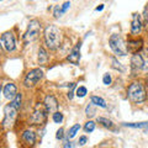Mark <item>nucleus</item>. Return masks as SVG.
Listing matches in <instances>:
<instances>
[{
  "label": "nucleus",
  "instance_id": "19",
  "mask_svg": "<svg viewBox=\"0 0 148 148\" xmlns=\"http://www.w3.org/2000/svg\"><path fill=\"white\" fill-rule=\"evenodd\" d=\"M98 122H99L103 127H105V128L114 130V122L111 121V120H109L108 117H103V116H100V117H98Z\"/></svg>",
  "mask_w": 148,
  "mask_h": 148
},
{
  "label": "nucleus",
  "instance_id": "30",
  "mask_svg": "<svg viewBox=\"0 0 148 148\" xmlns=\"http://www.w3.org/2000/svg\"><path fill=\"white\" fill-rule=\"evenodd\" d=\"M69 8H71V1H66V3H64L63 5H62V11H63V14L66 12Z\"/></svg>",
  "mask_w": 148,
  "mask_h": 148
},
{
  "label": "nucleus",
  "instance_id": "5",
  "mask_svg": "<svg viewBox=\"0 0 148 148\" xmlns=\"http://www.w3.org/2000/svg\"><path fill=\"white\" fill-rule=\"evenodd\" d=\"M43 78V71L40 68H34L26 74L24 79V86L25 88H34L42 80Z\"/></svg>",
  "mask_w": 148,
  "mask_h": 148
},
{
  "label": "nucleus",
  "instance_id": "28",
  "mask_svg": "<svg viewBox=\"0 0 148 148\" xmlns=\"http://www.w3.org/2000/svg\"><path fill=\"white\" fill-rule=\"evenodd\" d=\"M111 82H112V79H111V75H110L109 73H105L104 77H103V83H104L105 85H110Z\"/></svg>",
  "mask_w": 148,
  "mask_h": 148
},
{
  "label": "nucleus",
  "instance_id": "8",
  "mask_svg": "<svg viewBox=\"0 0 148 148\" xmlns=\"http://www.w3.org/2000/svg\"><path fill=\"white\" fill-rule=\"evenodd\" d=\"M47 111L46 109H41V108H36L34 110V112H32L31 117L29 120V123L31 125H43L46 122V120H47Z\"/></svg>",
  "mask_w": 148,
  "mask_h": 148
},
{
  "label": "nucleus",
  "instance_id": "34",
  "mask_svg": "<svg viewBox=\"0 0 148 148\" xmlns=\"http://www.w3.org/2000/svg\"><path fill=\"white\" fill-rule=\"evenodd\" d=\"M143 17H145V21L148 22V5L145 8V11H143Z\"/></svg>",
  "mask_w": 148,
  "mask_h": 148
},
{
  "label": "nucleus",
  "instance_id": "9",
  "mask_svg": "<svg viewBox=\"0 0 148 148\" xmlns=\"http://www.w3.org/2000/svg\"><path fill=\"white\" fill-rule=\"evenodd\" d=\"M130 63H131V71H132V73L136 75V73L142 72V68H143V66H145V59H143L142 54L133 53Z\"/></svg>",
  "mask_w": 148,
  "mask_h": 148
},
{
  "label": "nucleus",
  "instance_id": "1",
  "mask_svg": "<svg viewBox=\"0 0 148 148\" xmlns=\"http://www.w3.org/2000/svg\"><path fill=\"white\" fill-rule=\"evenodd\" d=\"M46 47L51 51H57L62 46V31L56 25H47L43 31Z\"/></svg>",
  "mask_w": 148,
  "mask_h": 148
},
{
  "label": "nucleus",
  "instance_id": "3",
  "mask_svg": "<svg viewBox=\"0 0 148 148\" xmlns=\"http://www.w3.org/2000/svg\"><path fill=\"white\" fill-rule=\"evenodd\" d=\"M109 45H110L111 51L116 56H119V57H125V56L128 53L127 42L123 40V37L119 34H114L110 36Z\"/></svg>",
  "mask_w": 148,
  "mask_h": 148
},
{
  "label": "nucleus",
  "instance_id": "10",
  "mask_svg": "<svg viewBox=\"0 0 148 148\" xmlns=\"http://www.w3.org/2000/svg\"><path fill=\"white\" fill-rule=\"evenodd\" d=\"M142 27H143V24H142V20H141V15L140 14L135 12L132 15V21H131V32L132 36H138L141 34L142 31Z\"/></svg>",
  "mask_w": 148,
  "mask_h": 148
},
{
  "label": "nucleus",
  "instance_id": "23",
  "mask_svg": "<svg viewBox=\"0 0 148 148\" xmlns=\"http://www.w3.org/2000/svg\"><path fill=\"white\" fill-rule=\"evenodd\" d=\"M21 103H22V95H21V92L20 94H17L15 98H14V100H11V105L14 106V108H16L17 110H20L21 108Z\"/></svg>",
  "mask_w": 148,
  "mask_h": 148
},
{
  "label": "nucleus",
  "instance_id": "11",
  "mask_svg": "<svg viewBox=\"0 0 148 148\" xmlns=\"http://www.w3.org/2000/svg\"><path fill=\"white\" fill-rule=\"evenodd\" d=\"M45 109L48 114H54L58 111V101L54 98V95H46L45 101H43Z\"/></svg>",
  "mask_w": 148,
  "mask_h": 148
},
{
  "label": "nucleus",
  "instance_id": "27",
  "mask_svg": "<svg viewBox=\"0 0 148 148\" xmlns=\"http://www.w3.org/2000/svg\"><path fill=\"white\" fill-rule=\"evenodd\" d=\"M62 14H63L62 6L56 5V6H54V10H53V17H54V18H59V17L62 16Z\"/></svg>",
  "mask_w": 148,
  "mask_h": 148
},
{
  "label": "nucleus",
  "instance_id": "29",
  "mask_svg": "<svg viewBox=\"0 0 148 148\" xmlns=\"http://www.w3.org/2000/svg\"><path fill=\"white\" fill-rule=\"evenodd\" d=\"M63 136H64V128H59L58 131H57V135H56V138H57V140H62L63 138Z\"/></svg>",
  "mask_w": 148,
  "mask_h": 148
},
{
  "label": "nucleus",
  "instance_id": "38",
  "mask_svg": "<svg viewBox=\"0 0 148 148\" xmlns=\"http://www.w3.org/2000/svg\"><path fill=\"white\" fill-rule=\"evenodd\" d=\"M147 92H148V80H147Z\"/></svg>",
  "mask_w": 148,
  "mask_h": 148
},
{
  "label": "nucleus",
  "instance_id": "24",
  "mask_svg": "<svg viewBox=\"0 0 148 148\" xmlns=\"http://www.w3.org/2000/svg\"><path fill=\"white\" fill-rule=\"evenodd\" d=\"M95 126H96V123L94 121H91V120H89V121H86L84 125V131L86 133H91L95 130Z\"/></svg>",
  "mask_w": 148,
  "mask_h": 148
},
{
  "label": "nucleus",
  "instance_id": "39",
  "mask_svg": "<svg viewBox=\"0 0 148 148\" xmlns=\"http://www.w3.org/2000/svg\"><path fill=\"white\" fill-rule=\"evenodd\" d=\"M1 1H3V0H1Z\"/></svg>",
  "mask_w": 148,
  "mask_h": 148
},
{
  "label": "nucleus",
  "instance_id": "13",
  "mask_svg": "<svg viewBox=\"0 0 148 148\" xmlns=\"http://www.w3.org/2000/svg\"><path fill=\"white\" fill-rule=\"evenodd\" d=\"M3 94L5 96V99L8 100H14V98L18 94L17 92V86L14 84V83H8V84L4 85L3 88Z\"/></svg>",
  "mask_w": 148,
  "mask_h": 148
},
{
  "label": "nucleus",
  "instance_id": "17",
  "mask_svg": "<svg viewBox=\"0 0 148 148\" xmlns=\"http://www.w3.org/2000/svg\"><path fill=\"white\" fill-rule=\"evenodd\" d=\"M122 126L125 127H130V128H147L148 127V121H143V122H125L122 123Z\"/></svg>",
  "mask_w": 148,
  "mask_h": 148
},
{
  "label": "nucleus",
  "instance_id": "35",
  "mask_svg": "<svg viewBox=\"0 0 148 148\" xmlns=\"http://www.w3.org/2000/svg\"><path fill=\"white\" fill-rule=\"evenodd\" d=\"M73 95H74V91H73V90H69V91H68V94H67L68 99H69V100H72V99H73Z\"/></svg>",
  "mask_w": 148,
  "mask_h": 148
},
{
  "label": "nucleus",
  "instance_id": "31",
  "mask_svg": "<svg viewBox=\"0 0 148 148\" xmlns=\"http://www.w3.org/2000/svg\"><path fill=\"white\" fill-rule=\"evenodd\" d=\"M63 148H74V143L71 141V140H68L66 143H64V146Z\"/></svg>",
  "mask_w": 148,
  "mask_h": 148
},
{
  "label": "nucleus",
  "instance_id": "16",
  "mask_svg": "<svg viewBox=\"0 0 148 148\" xmlns=\"http://www.w3.org/2000/svg\"><path fill=\"white\" fill-rule=\"evenodd\" d=\"M91 103L94 104L95 106H99V108H103V109H106L108 108V104H106V101L101 98V96H98V95H92L91 98Z\"/></svg>",
  "mask_w": 148,
  "mask_h": 148
},
{
  "label": "nucleus",
  "instance_id": "33",
  "mask_svg": "<svg viewBox=\"0 0 148 148\" xmlns=\"http://www.w3.org/2000/svg\"><path fill=\"white\" fill-rule=\"evenodd\" d=\"M86 141H88V138H86L85 136H82V137L79 138V142H78V143H79V146H84L85 143H86Z\"/></svg>",
  "mask_w": 148,
  "mask_h": 148
},
{
  "label": "nucleus",
  "instance_id": "20",
  "mask_svg": "<svg viewBox=\"0 0 148 148\" xmlns=\"http://www.w3.org/2000/svg\"><path fill=\"white\" fill-rule=\"evenodd\" d=\"M48 62V53L43 47H40L38 49V63L40 64H45Z\"/></svg>",
  "mask_w": 148,
  "mask_h": 148
},
{
  "label": "nucleus",
  "instance_id": "15",
  "mask_svg": "<svg viewBox=\"0 0 148 148\" xmlns=\"http://www.w3.org/2000/svg\"><path fill=\"white\" fill-rule=\"evenodd\" d=\"M143 47V41L141 38H131L127 42V48L128 52L132 53H138V51Z\"/></svg>",
  "mask_w": 148,
  "mask_h": 148
},
{
  "label": "nucleus",
  "instance_id": "32",
  "mask_svg": "<svg viewBox=\"0 0 148 148\" xmlns=\"http://www.w3.org/2000/svg\"><path fill=\"white\" fill-rule=\"evenodd\" d=\"M142 73L145 74V75H148V61L145 62V66L142 68Z\"/></svg>",
  "mask_w": 148,
  "mask_h": 148
},
{
  "label": "nucleus",
  "instance_id": "6",
  "mask_svg": "<svg viewBox=\"0 0 148 148\" xmlns=\"http://www.w3.org/2000/svg\"><path fill=\"white\" fill-rule=\"evenodd\" d=\"M0 43L1 47L6 51V52H12L16 47V40H15V35L11 31H6L4 32L0 37Z\"/></svg>",
  "mask_w": 148,
  "mask_h": 148
},
{
  "label": "nucleus",
  "instance_id": "36",
  "mask_svg": "<svg viewBox=\"0 0 148 148\" xmlns=\"http://www.w3.org/2000/svg\"><path fill=\"white\" fill-rule=\"evenodd\" d=\"M104 10V4H100L99 6L95 8V11H103Z\"/></svg>",
  "mask_w": 148,
  "mask_h": 148
},
{
  "label": "nucleus",
  "instance_id": "18",
  "mask_svg": "<svg viewBox=\"0 0 148 148\" xmlns=\"http://www.w3.org/2000/svg\"><path fill=\"white\" fill-rule=\"evenodd\" d=\"M111 67H112L114 69H116V71H119L120 73L126 72V68L122 66V63L120 62L116 57H111Z\"/></svg>",
  "mask_w": 148,
  "mask_h": 148
},
{
  "label": "nucleus",
  "instance_id": "14",
  "mask_svg": "<svg viewBox=\"0 0 148 148\" xmlns=\"http://www.w3.org/2000/svg\"><path fill=\"white\" fill-rule=\"evenodd\" d=\"M21 141L25 143L26 146H34L36 142V133L32 130H25L21 135Z\"/></svg>",
  "mask_w": 148,
  "mask_h": 148
},
{
  "label": "nucleus",
  "instance_id": "25",
  "mask_svg": "<svg viewBox=\"0 0 148 148\" xmlns=\"http://www.w3.org/2000/svg\"><path fill=\"white\" fill-rule=\"evenodd\" d=\"M63 119H64L63 114L59 112V111H57V112H54V114L52 115V120H53L54 123H62V122H63Z\"/></svg>",
  "mask_w": 148,
  "mask_h": 148
},
{
  "label": "nucleus",
  "instance_id": "26",
  "mask_svg": "<svg viewBox=\"0 0 148 148\" xmlns=\"http://www.w3.org/2000/svg\"><path fill=\"white\" fill-rule=\"evenodd\" d=\"M88 94V89L85 86H78L77 88V91H75V95L78 98H84V96Z\"/></svg>",
  "mask_w": 148,
  "mask_h": 148
},
{
  "label": "nucleus",
  "instance_id": "7",
  "mask_svg": "<svg viewBox=\"0 0 148 148\" xmlns=\"http://www.w3.org/2000/svg\"><path fill=\"white\" fill-rule=\"evenodd\" d=\"M17 109L14 108L11 104H8L5 108H4V119H3V126H11V125L15 122V120L17 117Z\"/></svg>",
  "mask_w": 148,
  "mask_h": 148
},
{
  "label": "nucleus",
  "instance_id": "22",
  "mask_svg": "<svg viewBox=\"0 0 148 148\" xmlns=\"http://www.w3.org/2000/svg\"><path fill=\"white\" fill-rule=\"evenodd\" d=\"M95 114H96V110H95V105L90 103V104H88L86 105V108H85V115L88 117H92V116H95Z\"/></svg>",
  "mask_w": 148,
  "mask_h": 148
},
{
  "label": "nucleus",
  "instance_id": "2",
  "mask_svg": "<svg viewBox=\"0 0 148 148\" xmlns=\"http://www.w3.org/2000/svg\"><path fill=\"white\" fill-rule=\"evenodd\" d=\"M127 98L133 104H142L148 99V92L145 83L135 80L127 86Z\"/></svg>",
  "mask_w": 148,
  "mask_h": 148
},
{
  "label": "nucleus",
  "instance_id": "12",
  "mask_svg": "<svg viewBox=\"0 0 148 148\" xmlns=\"http://www.w3.org/2000/svg\"><path fill=\"white\" fill-rule=\"evenodd\" d=\"M80 47H82V42L79 41L75 47H73L72 51L69 52V54L67 56V61L69 63L74 64V66H78L79 64V61H80Z\"/></svg>",
  "mask_w": 148,
  "mask_h": 148
},
{
  "label": "nucleus",
  "instance_id": "21",
  "mask_svg": "<svg viewBox=\"0 0 148 148\" xmlns=\"http://www.w3.org/2000/svg\"><path fill=\"white\" fill-rule=\"evenodd\" d=\"M79 130H80V125L79 123L73 125V126L69 128V132H68V135H67V138H68V140H72V138H74V137L77 136V133L79 132Z\"/></svg>",
  "mask_w": 148,
  "mask_h": 148
},
{
  "label": "nucleus",
  "instance_id": "4",
  "mask_svg": "<svg viewBox=\"0 0 148 148\" xmlns=\"http://www.w3.org/2000/svg\"><path fill=\"white\" fill-rule=\"evenodd\" d=\"M41 29H42V26H41V22L38 20H36V18L31 20L29 26H27L25 35L22 36L24 42L27 45V43H31V42H34L35 40H37L41 34Z\"/></svg>",
  "mask_w": 148,
  "mask_h": 148
},
{
  "label": "nucleus",
  "instance_id": "37",
  "mask_svg": "<svg viewBox=\"0 0 148 148\" xmlns=\"http://www.w3.org/2000/svg\"><path fill=\"white\" fill-rule=\"evenodd\" d=\"M145 133H146V135H148V127H147V128H145Z\"/></svg>",
  "mask_w": 148,
  "mask_h": 148
}]
</instances>
